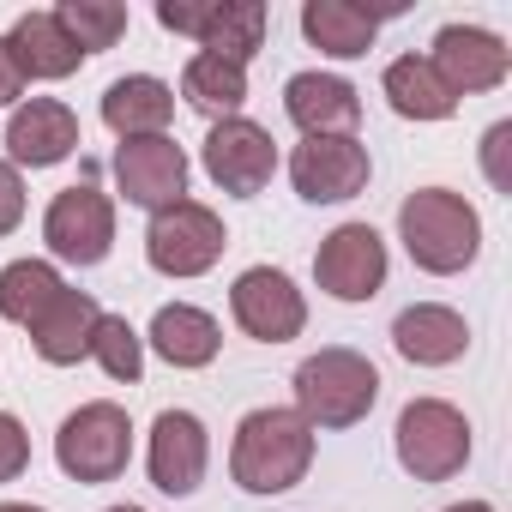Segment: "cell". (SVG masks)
<instances>
[{
    "instance_id": "cell-1",
    "label": "cell",
    "mask_w": 512,
    "mask_h": 512,
    "mask_svg": "<svg viewBox=\"0 0 512 512\" xmlns=\"http://www.w3.org/2000/svg\"><path fill=\"white\" fill-rule=\"evenodd\" d=\"M314 464V428L296 410H247L235 428L229 470L247 494H284Z\"/></svg>"
},
{
    "instance_id": "cell-2",
    "label": "cell",
    "mask_w": 512,
    "mask_h": 512,
    "mask_svg": "<svg viewBox=\"0 0 512 512\" xmlns=\"http://www.w3.org/2000/svg\"><path fill=\"white\" fill-rule=\"evenodd\" d=\"M398 235H404L410 260H416L422 272L452 278V272H464V266L476 260V247H482V217H476L458 193H446V187H422V193L404 199V211H398Z\"/></svg>"
},
{
    "instance_id": "cell-3",
    "label": "cell",
    "mask_w": 512,
    "mask_h": 512,
    "mask_svg": "<svg viewBox=\"0 0 512 512\" xmlns=\"http://www.w3.org/2000/svg\"><path fill=\"white\" fill-rule=\"evenodd\" d=\"M380 398V374L356 350H320L296 368V416L308 428H356Z\"/></svg>"
},
{
    "instance_id": "cell-4",
    "label": "cell",
    "mask_w": 512,
    "mask_h": 512,
    "mask_svg": "<svg viewBox=\"0 0 512 512\" xmlns=\"http://www.w3.org/2000/svg\"><path fill=\"white\" fill-rule=\"evenodd\" d=\"M157 25L175 37H199L205 55L253 61L266 43V7L260 0H157Z\"/></svg>"
},
{
    "instance_id": "cell-5",
    "label": "cell",
    "mask_w": 512,
    "mask_h": 512,
    "mask_svg": "<svg viewBox=\"0 0 512 512\" xmlns=\"http://www.w3.org/2000/svg\"><path fill=\"white\" fill-rule=\"evenodd\" d=\"M55 458L73 482H115L133 458V422L121 404L97 398V404H79L61 434H55Z\"/></svg>"
},
{
    "instance_id": "cell-6",
    "label": "cell",
    "mask_w": 512,
    "mask_h": 512,
    "mask_svg": "<svg viewBox=\"0 0 512 512\" xmlns=\"http://www.w3.org/2000/svg\"><path fill=\"white\" fill-rule=\"evenodd\" d=\"M223 217L199 199H175L163 211H151V229H145V260L163 272V278H199L223 260Z\"/></svg>"
},
{
    "instance_id": "cell-7",
    "label": "cell",
    "mask_w": 512,
    "mask_h": 512,
    "mask_svg": "<svg viewBox=\"0 0 512 512\" xmlns=\"http://www.w3.org/2000/svg\"><path fill=\"white\" fill-rule=\"evenodd\" d=\"M470 458V422L446 398H410L398 416V464L416 482H446Z\"/></svg>"
},
{
    "instance_id": "cell-8",
    "label": "cell",
    "mask_w": 512,
    "mask_h": 512,
    "mask_svg": "<svg viewBox=\"0 0 512 512\" xmlns=\"http://www.w3.org/2000/svg\"><path fill=\"white\" fill-rule=\"evenodd\" d=\"M43 241L67 266H103L109 247H115V205H109V193H97L91 181L61 187L49 199V211H43Z\"/></svg>"
},
{
    "instance_id": "cell-9",
    "label": "cell",
    "mask_w": 512,
    "mask_h": 512,
    "mask_svg": "<svg viewBox=\"0 0 512 512\" xmlns=\"http://www.w3.org/2000/svg\"><path fill=\"white\" fill-rule=\"evenodd\" d=\"M205 175L235 193V199H253L272 175H278V145L260 121H247V115H229L205 133Z\"/></svg>"
},
{
    "instance_id": "cell-10",
    "label": "cell",
    "mask_w": 512,
    "mask_h": 512,
    "mask_svg": "<svg viewBox=\"0 0 512 512\" xmlns=\"http://www.w3.org/2000/svg\"><path fill=\"white\" fill-rule=\"evenodd\" d=\"M290 181L308 205H344L368 187V145L350 133H314L290 157Z\"/></svg>"
},
{
    "instance_id": "cell-11",
    "label": "cell",
    "mask_w": 512,
    "mask_h": 512,
    "mask_svg": "<svg viewBox=\"0 0 512 512\" xmlns=\"http://www.w3.org/2000/svg\"><path fill=\"white\" fill-rule=\"evenodd\" d=\"M314 278L338 302H374L380 284H386V241H380V229H368V223L332 229L320 241V253H314Z\"/></svg>"
},
{
    "instance_id": "cell-12",
    "label": "cell",
    "mask_w": 512,
    "mask_h": 512,
    "mask_svg": "<svg viewBox=\"0 0 512 512\" xmlns=\"http://www.w3.org/2000/svg\"><path fill=\"white\" fill-rule=\"evenodd\" d=\"M229 314H235V326H241L247 338H260V344H290V338L308 326L302 290H296L284 272H272V266H253V272L235 278Z\"/></svg>"
},
{
    "instance_id": "cell-13",
    "label": "cell",
    "mask_w": 512,
    "mask_h": 512,
    "mask_svg": "<svg viewBox=\"0 0 512 512\" xmlns=\"http://www.w3.org/2000/svg\"><path fill=\"white\" fill-rule=\"evenodd\" d=\"M428 67L440 73V85H446L452 97H476V91L506 85L512 55H506V43H500L494 31H482V25H446V31L434 37Z\"/></svg>"
},
{
    "instance_id": "cell-14",
    "label": "cell",
    "mask_w": 512,
    "mask_h": 512,
    "mask_svg": "<svg viewBox=\"0 0 512 512\" xmlns=\"http://www.w3.org/2000/svg\"><path fill=\"white\" fill-rule=\"evenodd\" d=\"M115 181H121V193H127L133 205L163 211V205L187 199V157H181V145H175L169 133H157V139H121V151H115Z\"/></svg>"
},
{
    "instance_id": "cell-15",
    "label": "cell",
    "mask_w": 512,
    "mask_h": 512,
    "mask_svg": "<svg viewBox=\"0 0 512 512\" xmlns=\"http://www.w3.org/2000/svg\"><path fill=\"white\" fill-rule=\"evenodd\" d=\"M205 458H211V440H205V422L193 416V410H163L157 422H151V452H145V464H151V482L163 488V494H193L199 482H205Z\"/></svg>"
},
{
    "instance_id": "cell-16",
    "label": "cell",
    "mask_w": 512,
    "mask_h": 512,
    "mask_svg": "<svg viewBox=\"0 0 512 512\" xmlns=\"http://www.w3.org/2000/svg\"><path fill=\"white\" fill-rule=\"evenodd\" d=\"M7 151H13V169H55L61 157L79 151V115L61 103V97H31L13 109L7 121Z\"/></svg>"
},
{
    "instance_id": "cell-17",
    "label": "cell",
    "mask_w": 512,
    "mask_h": 512,
    "mask_svg": "<svg viewBox=\"0 0 512 512\" xmlns=\"http://www.w3.org/2000/svg\"><path fill=\"white\" fill-rule=\"evenodd\" d=\"M284 109H290V121L314 139V133H350L356 121H362V97H356V85L350 79H338V73H296L290 85H284Z\"/></svg>"
},
{
    "instance_id": "cell-18",
    "label": "cell",
    "mask_w": 512,
    "mask_h": 512,
    "mask_svg": "<svg viewBox=\"0 0 512 512\" xmlns=\"http://www.w3.org/2000/svg\"><path fill=\"white\" fill-rule=\"evenodd\" d=\"M392 344H398V356L416 362V368H446V362L464 356L470 326H464V314H452V308H440V302H416V308H404V314L392 320Z\"/></svg>"
},
{
    "instance_id": "cell-19",
    "label": "cell",
    "mask_w": 512,
    "mask_h": 512,
    "mask_svg": "<svg viewBox=\"0 0 512 512\" xmlns=\"http://www.w3.org/2000/svg\"><path fill=\"white\" fill-rule=\"evenodd\" d=\"M175 115V91L151 73H127L103 91V121L121 133V139H157Z\"/></svg>"
},
{
    "instance_id": "cell-20",
    "label": "cell",
    "mask_w": 512,
    "mask_h": 512,
    "mask_svg": "<svg viewBox=\"0 0 512 512\" xmlns=\"http://www.w3.org/2000/svg\"><path fill=\"white\" fill-rule=\"evenodd\" d=\"M97 320H103L97 296H85V290H61V296H55V308L31 326V350H37L43 362L67 368V362L91 356V332H97Z\"/></svg>"
},
{
    "instance_id": "cell-21",
    "label": "cell",
    "mask_w": 512,
    "mask_h": 512,
    "mask_svg": "<svg viewBox=\"0 0 512 512\" xmlns=\"http://www.w3.org/2000/svg\"><path fill=\"white\" fill-rule=\"evenodd\" d=\"M380 19H386V13L350 7V0H308V7H302V31H308V43L326 49L332 61H356V55H368Z\"/></svg>"
},
{
    "instance_id": "cell-22",
    "label": "cell",
    "mask_w": 512,
    "mask_h": 512,
    "mask_svg": "<svg viewBox=\"0 0 512 512\" xmlns=\"http://www.w3.org/2000/svg\"><path fill=\"white\" fill-rule=\"evenodd\" d=\"M217 344H223L217 320H211L205 308H193V302H169V308H157V320H151V350H157L169 368H205V362L217 356Z\"/></svg>"
},
{
    "instance_id": "cell-23",
    "label": "cell",
    "mask_w": 512,
    "mask_h": 512,
    "mask_svg": "<svg viewBox=\"0 0 512 512\" xmlns=\"http://www.w3.org/2000/svg\"><path fill=\"white\" fill-rule=\"evenodd\" d=\"M7 49H13V61L25 67V79H67V73H79V49L67 43V31L55 25V13H25L13 31H7Z\"/></svg>"
},
{
    "instance_id": "cell-24",
    "label": "cell",
    "mask_w": 512,
    "mask_h": 512,
    "mask_svg": "<svg viewBox=\"0 0 512 512\" xmlns=\"http://www.w3.org/2000/svg\"><path fill=\"white\" fill-rule=\"evenodd\" d=\"M386 97L404 121H446L458 109V97L440 85V73L428 67V55H404L386 67Z\"/></svg>"
},
{
    "instance_id": "cell-25",
    "label": "cell",
    "mask_w": 512,
    "mask_h": 512,
    "mask_svg": "<svg viewBox=\"0 0 512 512\" xmlns=\"http://www.w3.org/2000/svg\"><path fill=\"white\" fill-rule=\"evenodd\" d=\"M67 284H61V272L49 266V260H13L7 272H0V320H13V326H37L49 308H55V296H61Z\"/></svg>"
},
{
    "instance_id": "cell-26",
    "label": "cell",
    "mask_w": 512,
    "mask_h": 512,
    "mask_svg": "<svg viewBox=\"0 0 512 512\" xmlns=\"http://www.w3.org/2000/svg\"><path fill=\"white\" fill-rule=\"evenodd\" d=\"M181 97H187L193 109H205V115H223V121H229V115L247 103V67L199 49V55L187 61V73H181Z\"/></svg>"
},
{
    "instance_id": "cell-27",
    "label": "cell",
    "mask_w": 512,
    "mask_h": 512,
    "mask_svg": "<svg viewBox=\"0 0 512 512\" xmlns=\"http://www.w3.org/2000/svg\"><path fill=\"white\" fill-rule=\"evenodd\" d=\"M55 25L67 31L79 55H97V49H115V37L127 31V7L121 0H61Z\"/></svg>"
},
{
    "instance_id": "cell-28",
    "label": "cell",
    "mask_w": 512,
    "mask_h": 512,
    "mask_svg": "<svg viewBox=\"0 0 512 512\" xmlns=\"http://www.w3.org/2000/svg\"><path fill=\"white\" fill-rule=\"evenodd\" d=\"M91 356H97L103 374L121 380V386H139V374H145V344H139V332L127 326V314H103V320H97Z\"/></svg>"
},
{
    "instance_id": "cell-29",
    "label": "cell",
    "mask_w": 512,
    "mask_h": 512,
    "mask_svg": "<svg viewBox=\"0 0 512 512\" xmlns=\"http://www.w3.org/2000/svg\"><path fill=\"white\" fill-rule=\"evenodd\" d=\"M25 464H31V434L13 410H0V482L25 476Z\"/></svg>"
},
{
    "instance_id": "cell-30",
    "label": "cell",
    "mask_w": 512,
    "mask_h": 512,
    "mask_svg": "<svg viewBox=\"0 0 512 512\" xmlns=\"http://www.w3.org/2000/svg\"><path fill=\"white\" fill-rule=\"evenodd\" d=\"M19 217H25V181L13 163H0V235H13Z\"/></svg>"
},
{
    "instance_id": "cell-31",
    "label": "cell",
    "mask_w": 512,
    "mask_h": 512,
    "mask_svg": "<svg viewBox=\"0 0 512 512\" xmlns=\"http://www.w3.org/2000/svg\"><path fill=\"white\" fill-rule=\"evenodd\" d=\"M506 145H512V121H494L488 139H482V163H488V181H494V187H512V175H506Z\"/></svg>"
},
{
    "instance_id": "cell-32",
    "label": "cell",
    "mask_w": 512,
    "mask_h": 512,
    "mask_svg": "<svg viewBox=\"0 0 512 512\" xmlns=\"http://www.w3.org/2000/svg\"><path fill=\"white\" fill-rule=\"evenodd\" d=\"M25 85H31V79H25V67L13 61L7 37H0V103H19V97H25Z\"/></svg>"
},
{
    "instance_id": "cell-33",
    "label": "cell",
    "mask_w": 512,
    "mask_h": 512,
    "mask_svg": "<svg viewBox=\"0 0 512 512\" xmlns=\"http://www.w3.org/2000/svg\"><path fill=\"white\" fill-rule=\"evenodd\" d=\"M446 512H494L488 500H464V506H446Z\"/></svg>"
},
{
    "instance_id": "cell-34",
    "label": "cell",
    "mask_w": 512,
    "mask_h": 512,
    "mask_svg": "<svg viewBox=\"0 0 512 512\" xmlns=\"http://www.w3.org/2000/svg\"><path fill=\"white\" fill-rule=\"evenodd\" d=\"M0 512H43V506H25V500H7V506H0Z\"/></svg>"
},
{
    "instance_id": "cell-35",
    "label": "cell",
    "mask_w": 512,
    "mask_h": 512,
    "mask_svg": "<svg viewBox=\"0 0 512 512\" xmlns=\"http://www.w3.org/2000/svg\"><path fill=\"white\" fill-rule=\"evenodd\" d=\"M109 512H145V506H109Z\"/></svg>"
}]
</instances>
